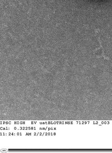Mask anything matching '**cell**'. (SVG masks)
<instances>
[{
	"instance_id": "1",
	"label": "cell",
	"mask_w": 112,
	"mask_h": 153,
	"mask_svg": "<svg viewBox=\"0 0 112 153\" xmlns=\"http://www.w3.org/2000/svg\"><path fill=\"white\" fill-rule=\"evenodd\" d=\"M104 1H112V0H104Z\"/></svg>"
}]
</instances>
